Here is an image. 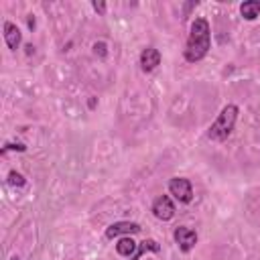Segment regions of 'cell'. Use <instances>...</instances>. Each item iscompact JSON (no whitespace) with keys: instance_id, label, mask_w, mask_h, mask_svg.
Masks as SVG:
<instances>
[{"instance_id":"1","label":"cell","mask_w":260,"mask_h":260,"mask_svg":"<svg viewBox=\"0 0 260 260\" xmlns=\"http://www.w3.org/2000/svg\"><path fill=\"white\" fill-rule=\"evenodd\" d=\"M211 45V32H209V24L205 18H195L191 22V30H189V39H187V49H185V59L189 63L201 61Z\"/></svg>"},{"instance_id":"2","label":"cell","mask_w":260,"mask_h":260,"mask_svg":"<svg viewBox=\"0 0 260 260\" xmlns=\"http://www.w3.org/2000/svg\"><path fill=\"white\" fill-rule=\"evenodd\" d=\"M236 120H238V108H236L234 104H228V106L219 112L217 120L209 126L207 136H209L211 140H225V138L232 134V130H234Z\"/></svg>"},{"instance_id":"3","label":"cell","mask_w":260,"mask_h":260,"mask_svg":"<svg viewBox=\"0 0 260 260\" xmlns=\"http://www.w3.org/2000/svg\"><path fill=\"white\" fill-rule=\"evenodd\" d=\"M169 191L175 199H179L181 203H189L193 199V187H191V181L189 179H183V177H173L169 181Z\"/></svg>"},{"instance_id":"4","label":"cell","mask_w":260,"mask_h":260,"mask_svg":"<svg viewBox=\"0 0 260 260\" xmlns=\"http://www.w3.org/2000/svg\"><path fill=\"white\" fill-rule=\"evenodd\" d=\"M152 213H154V217H158V219H162V221L171 219V217L175 215V205H173L171 197H169V195L156 197L154 203H152Z\"/></svg>"},{"instance_id":"5","label":"cell","mask_w":260,"mask_h":260,"mask_svg":"<svg viewBox=\"0 0 260 260\" xmlns=\"http://www.w3.org/2000/svg\"><path fill=\"white\" fill-rule=\"evenodd\" d=\"M142 228L134 221H116L106 230V238H116V236H132L138 234Z\"/></svg>"},{"instance_id":"6","label":"cell","mask_w":260,"mask_h":260,"mask_svg":"<svg viewBox=\"0 0 260 260\" xmlns=\"http://www.w3.org/2000/svg\"><path fill=\"white\" fill-rule=\"evenodd\" d=\"M173 236H175V242L179 244V248H181L183 252H189V250L197 244V234H195L193 230H189V228H183V225H181V228L175 230Z\"/></svg>"},{"instance_id":"7","label":"cell","mask_w":260,"mask_h":260,"mask_svg":"<svg viewBox=\"0 0 260 260\" xmlns=\"http://www.w3.org/2000/svg\"><path fill=\"white\" fill-rule=\"evenodd\" d=\"M156 65H160V53H158V49H154V47H146L142 53H140V67H142V71H152V69H156Z\"/></svg>"},{"instance_id":"8","label":"cell","mask_w":260,"mask_h":260,"mask_svg":"<svg viewBox=\"0 0 260 260\" xmlns=\"http://www.w3.org/2000/svg\"><path fill=\"white\" fill-rule=\"evenodd\" d=\"M20 30H18V26L14 24V22H4V41H6V45L12 49V51H16L18 49V45H20Z\"/></svg>"},{"instance_id":"9","label":"cell","mask_w":260,"mask_h":260,"mask_svg":"<svg viewBox=\"0 0 260 260\" xmlns=\"http://www.w3.org/2000/svg\"><path fill=\"white\" fill-rule=\"evenodd\" d=\"M138 250V246H136V242L128 236V238H122L118 244H116V252L120 254V256H126V258H130L134 252Z\"/></svg>"},{"instance_id":"10","label":"cell","mask_w":260,"mask_h":260,"mask_svg":"<svg viewBox=\"0 0 260 260\" xmlns=\"http://www.w3.org/2000/svg\"><path fill=\"white\" fill-rule=\"evenodd\" d=\"M240 12H242V16L246 20H254L260 14V2L258 0H248V2H244L240 6Z\"/></svg>"},{"instance_id":"11","label":"cell","mask_w":260,"mask_h":260,"mask_svg":"<svg viewBox=\"0 0 260 260\" xmlns=\"http://www.w3.org/2000/svg\"><path fill=\"white\" fill-rule=\"evenodd\" d=\"M146 250H152V252H158L160 248H158V244H156L154 240H144V242H142V244L138 246V250H136V252H134V254H132V256H130L128 260H138V258H140V256H142V254H144Z\"/></svg>"},{"instance_id":"12","label":"cell","mask_w":260,"mask_h":260,"mask_svg":"<svg viewBox=\"0 0 260 260\" xmlns=\"http://www.w3.org/2000/svg\"><path fill=\"white\" fill-rule=\"evenodd\" d=\"M8 183L14 185V187H22V185H24V177H22L20 173H16V171H10V175H8Z\"/></svg>"},{"instance_id":"13","label":"cell","mask_w":260,"mask_h":260,"mask_svg":"<svg viewBox=\"0 0 260 260\" xmlns=\"http://www.w3.org/2000/svg\"><path fill=\"white\" fill-rule=\"evenodd\" d=\"M10 148H12V150H20V152H22V150H24V144H6V146H4V152H6V150H10Z\"/></svg>"},{"instance_id":"14","label":"cell","mask_w":260,"mask_h":260,"mask_svg":"<svg viewBox=\"0 0 260 260\" xmlns=\"http://www.w3.org/2000/svg\"><path fill=\"white\" fill-rule=\"evenodd\" d=\"M91 6H93V10H95V12H100V14L106 10V4H104V2H93Z\"/></svg>"},{"instance_id":"15","label":"cell","mask_w":260,"mask_h":260,"mask_svg":"<svg viewBox=\"0 0 260 260\" xmlns=\"http://www.w3.org/2000/svg\"><path fill=\"white\" fill-rule=\"evenodd\" d=\"M195 6H197V2H189V4H185V16H187V14H189V10H191V8H195Z\"/></svg>"}]
</instances>
